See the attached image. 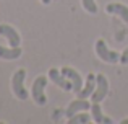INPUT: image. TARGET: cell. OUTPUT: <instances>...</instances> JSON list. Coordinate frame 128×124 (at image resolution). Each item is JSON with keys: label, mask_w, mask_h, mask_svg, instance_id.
<instances>
[{"label": "cell", "mask_w": 128, "mask_h": 124, "mask_svg": "<svg viewBox=\"0 0 128 124\" xmlns=\"http://www.w3.org/2000/svg\"><path fill=\"white\" fill-rule=\"evenodd\" d=\"M88 109H91V103L86 101V100H73L72 103L68 105V108L65 109V116L66 118H72V116H75L76 113L80 111H88Z\"/></svg>", "instance_id": "obj_8"}, {"label": "cell", "mask_w": 128, "mask_h": 124, "mask_svg": "<svg viewBox=\"0 0 128 124\" xmlns=\"http://www.w3.org/2000/svg\"><path fill=\"white\" fill-rule=\"evenodd\" d=\"M96 80H97L96 90H94V93L91 95V101L92 103H100L107 96V93H109V82H107V78H106L104 73H97Z\"/></svg>", "instance_id": "obj_4"}, {"label": "cell", "mask_w": 128, "mask_h": 124, "mask_svg": "<svg viewBox=\"0 0 128 124\" xmlns=\"http://www.w3.org/2000/svg\"><path fill=\"white\" fill-rule=\"evenodd\" d=\"M41 2L44 3V5H49V3H50V2H52V0H41Z\"/></svg>", "instance_id": "obj_16"}, {"label": "cell", "mask_w": 128, "mask_h": 124, "mask_svg": "<svg viewBox=\"0 0 128 124\" xmlns=\"http://www.w3.org/2000/svg\"><path fill=\"white\" fill-rule=\"evenodd\" d=\"M94 49H96V54H97V57H99L100 61H104V62H107V64H117V62H120V54H117L115 51H110V49L107 48V44H106L104 39H97Z\"/></svg>", "instance_id": "obj_2"}, {"label": "cell", "mask_w": 128, "mask_h": 124, "mask_svg": "<svg viewBox=\"0 0 128 124\" xmlns=\"http://www.w3.org/2000/svg\"><path fill=\"white\" fill-rule=\"evenodd\" d=\"M89 119H91V116L89 114H86V113H76L75 116H72V118H68V124H86V122H89Z\"/></svg>", "instance_id": "obj_13"}, {"label": "cell", "mask_w": 128, "mask_h": 124, "mask_svg": "<svg viewBox=\"0 0 128 124\" xmlns=\"http://www.w3.org/2000/svg\"><path fill=\"white\" fill-rule=\"evenodd\" d=\"M106 12L110 15H118L125 23H128V7L123 3H107Z\"/></svg>", "instance_id": "obj_10"}, {"label": "cell", "mask_w": 128, "mask_h": 124, "mask_svg": "<svg viewBox=\"0 0 128 124\" xmlns=\"http://www.w3.org/2000/svg\"><path fill=\"white\" fill-rule=\"evenodd\" d=\"M23 51L21 48H2L0 46V59H5V61H15V59L21 57Z\"/></svg>", "instance_id": "obj_12"}, {"label": "cell", "mask_w": 128, "mask_h": 124, "mask_svg": "<svg viewBox=\"0 0 128 124\" xmlns=\"http://www.w3.org/2000/svg\"><path fill=\"white\" fill-rule=\"evenodd\" d=\"M24 78H26V70L24 69H18L12 77L13 93H15V96L18 100H21V101L28 100V96H29L28 90H26V87H24Z\"/></svg>", "instance_id": "obj_1"}, {"label": "cell", "mask_w": 128, "mask_h": 124, "mask_svg": "<svg viewBox=\"0 0 128 124\" xmlns=\"http://www.w3.org/2000/svg\"><path fill=\"white\" fill-rule=\"evenodd\" d=\"M49 77L50 80H52L54 83H55L57 87H60L62 90H65V92H73V83L70 82L68 78H66L65 75H63L60 70H57V69H50L49 70Z\"/></svg>", "instance_id": "obj_5"}, {"label": "cell", "mask_w": 128, "mask_h": 124, "mask_svg": "<svg viewBox=\"0 0 128 124\" xmlns=\"http://www.w3.org/2000/svg\"><path fill=\"white\" fill-rule=\"evenodd\" d=\"M91 116H92L94 122H97V124H102V122L112 124L114 122L110 118L104 116V113H102V109H100V105H99V103H92V105H91Z\"/></svg>", "instance_id": "obj_11"}, {"label": "cell", "mask_w": 128, "mask_h": 124, "mask_svg": "<svg viewBox=\"0 0 128 124\" xmlns=\"http://www.w3.org/2000/svg\"><path fill=\"white\" fill-rule=\"evenodd\" d=\"M96 83H97L96 75L89 72V73L86 75V85L83 87V88L80 90L78 93H76V96H78V98H81V100H86L88 96H91V95L94 93V90H96Z\"/></svg>", "instance_id": "obj_9"}, {"label": "cell", "mask_w": 128, "mask_h": 124, "mask_svg": "<svg viewBox=\"0 0 128 124\" xmlns=\"http://www.w3.org/2000/svg\"><path fill=\"white\" fill-rule=\"evenodd\" d=\"M0 36L6 38L12 48H20V44H21V38H20L18 31L10 25H0Z\"/></svg>", "instance_id": "obj_6"}, {"label": "cell", "mask_w": 128, "mask_h": 124, "mask_svg": "<svg viewBox=\"0 0 128 124\" xmlns=\"http://www.w3.org/2000/svg\"><path fill=\"white\" fill-rule=\"evenodd\" d=\"M46 85H47V77H44V75H39L38 78L34 80V83H32L31 95H32V98H34V103H38L39 106H44L47 103L46 93H44Z\"/></svg>", "instance_id": "obj_3"}, {"label": "cell", "mask_w": 128, "mask_h": 124, "mask_svg": "<svg viewBox=\"0 0 128 124\" xmlns=\"http://www.w3.org/2000/svg\"><path fill=\"white\" fill-rule=\"evenodd\" d=\"M120 64H128V48L126 49H123V52L120 54Z\"/></svg>", "instance_id": "obj_15"}, {"label": "cell", "mask_w": 128, "mask_h": 124, "mask_svg": "<svg viewBox=\"0 0 128 124\" xmlns=\"http://www.w3.org/2000/svg\"><path fill=\"white\" fill-rule=\"evenodd\" d=\"M60 72L73 83V92L75 93H78L80 90L83 88V78H81V75H80L75 69H72V67H63Z\"/></svg>", "instance_id": "obj_7"}, {"label": "cell", "mask_w": 128, "mask_h": 124, "mask_svg": "<svg viewBox=\"0 0 128 124\" xmlns=\"http://www.w3.org/2000/svg\"><path fill=\"white\" fill-rule=\"evenodd\" d=\"M81 5H83V8H84L88 13H91V15H96L97 13L96 0H81Z\"/></svg>", "instance_id": "obj_14"}]
</instances>
